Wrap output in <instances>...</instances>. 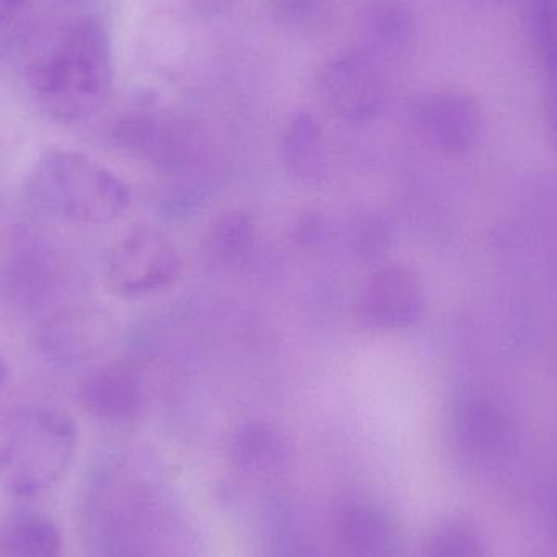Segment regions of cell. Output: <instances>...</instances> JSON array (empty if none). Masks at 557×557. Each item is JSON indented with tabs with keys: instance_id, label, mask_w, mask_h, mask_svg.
<instances>
[{
	"instance_id": "obj_10",
	"label": "cell",
	"mask_w": 557,
	"mask_h": 557,
	"mask_svg": "<svg viewBox=\"0 0 557 557\" xmlns=\"http://www.w3.org/2000/svg\"><path fill=\"white\" fill-rule=\"evenodd\" d=\"M333 532L344 557H395L398 529L392 513L363 496H346L333 510Z\"/></svg>"
},
{
	"instance_id": "obj_13",
	"label": "cell",
	"mask_w": 557,
	"mask_h": 557,
	"mask_svg": "<svg viewBox=\"0 0 557 557\" xmlns=\"http://www.w3.org/2000/svg\"><path fill=\"white\" fill-rule=\"evenodd\" d=\"M285 172L300 183H317L326 172V153L320 121L310 111H298L288 120L281 137Z\"/></svg>"
},
{
	"instance_id": "obj_4",
	"label": "cell",
	"mask_w": 557,
	"mask_h": 557,
	"mask_svg": "<svg viewBox=\"0 0 557 557\" xmlns=\"http://www.w3.org/2000/svg\"><path fill=\"white\" fill-rule=\"evenodd\" d=\"M26 196L39 211L74 224L101 225L123 215L129 186L98 160L74 150H49L26 180Z\"/></svg>"
},
{
	"instance_id": "obj_8",
	"label": "cell",
	"mask_w": 557,
	"mask_h": 557,
	"mask_svg": "<svg viewBox=\"0 0 557 557\" xmlns=\"http://www.w3.org/2000/svg\"><path fill=\"white\" fill-rule=\"evenodd\" d=\"M412 123L428 149L441 156H465L480 143L483 111L467 91H435L416 103Z\"/></svg>"
},
{
	"instance_id": "obj_1",
	"label": "cell",
	"mask_w": 557,
	"mask_h": 557,
	"mask_svg": "<svg viewBox=\"0 0 557 557\" xmlns=\"http://www.w3.org/2000/svg\"><path fill=\"white\" fill-rule=\"evenodd\" d=\"M87 512L97 557H162L175 546L180 519L172 491L146 458L116 455L101 463Z\"/></svg>"
},
{
	"instance_id": "obj_19",
	"label": "cell",
	"mask_w": 557,
	"mask_h": 557,
	"mask_svg": "<svg viewBox=\"0 0 557 557\" xmlns=\"http://www.w3.org/2000/svg\"><path fill=\"white\" fill-rule=\"evenodd\" d=\"M428 557H478V543L467 527L447 523L432 535Z\"/></svg>"
},
{
	"instance_id": "obj_17",
	"label": "cell",
	"mask_w": 557,
	"mask_h": 557,
	"mask_svg": "<svg viewBox=\"0 0 557 557\" xmlns=\"http://www.w3.org/2000/svg\"><path fill=\"white\" fill-rule=\"evenodd\" d=\"M85 318L87 317L81 313H65L49 321L41 333L42 352L62 362H71L85 356L88 352Z\"/></svg>"
},
{
	"instance_id": "obj_16",
	"label": "cell",
	"mask_w": 557,
	"mask_h": 557,
	"mask_svg": "<svg viewBox=\"0 0 557 557\" xmlns=\"http://www.w3.org/2000/svg\"><path fill=\"white\" fill-rule=\"evenodd\" d=\"M257 240L253 219L242 211H231L215 221L208 238L209 253L222 263H237L251 253Z\"/></svg>"
},
{
	"instance_id": "obj_6",
	"label": "cell",
	"mask_w": 557,
	"mask_h": 557,
	"mask_svg": "<svg viewBox=\"0 0 557 557\" xmlns=\"http://www.w3.org/2000/svg\"><path fill=\"white\" fill-rule=\"evenodd\" d=\"M317 90L324 107L349 123H372L385 113L389 85L382 64L367 51L331 58L318 72Z\"/></svg>"
},
{
	"instance_id": "obj_22",
	"label": "cell",
	"mask_w": 557,
	"mask_h": 557,
	"mask_svg": "<svg viewBox=\"0 0 557 557\" xmlns=\"http://www.w3.org/2000/svg\"><path fill=\"white\" fill-rule=\"evenodd\" d=\"M7 375H9V366H7L5 359L0 354V386L5 383Z\"/></svg>"
},
{
	"instance_id": "obj_5",
	"label": "cell",
	"mask_w": 557,
	"mask_h": 557,
	"mask_svg": "<svg viewBox=\"0 0 557 557\" xmlns=\"http://www.w3.org/2000/svg\"><path fill=\"white\" fill-rule=\"evenodd\" d=\"M182 274V257L162 232L134 227L111 247L104 281L113 294L140 298L165 290Z\"/></svg>"
},
{
	"instance_id": "obj_20",
	"label": "cell",
	"mask_w": 557,
	"mask_h": 557,
	"mask_svg": "<svg viewBox=\"0 0 557 557\" xmlns=\"http://www.w3.org/2000/svg\"><path fill=\"white\" fill-rule=\"evenodd\" d=\"M277 10L292 20H304L314 10V0H276Z\"/></svg>"
},
{
	"instance_id": "obj_18",
	"label": "cell",
	"mask_w": 557,
	"mask_h": 557,
	"mask_svg": "<svg viewBox=\"0 0 557 557\" xmlns=\"http://www.w3.org/2000/svg\"><path fill=\"white\" fill-rule=\"evenodd\" d=\"M350 242L360 257L379 258L392 244V231L382 215L367 214L354 225Z\"/></svg>"
},
{
	"instance_id": "obj_24",
	"label": "cell",
	"mask_w": 557,
	"mask_h": 557,
	"mask_svg": "<svg viewBox=\"0 0 557 557\" xmlns=\"http://www.w3.org/2000/svg\"><path fill=\"white\" fill-rule=\"evenodd\" d=\"M62 2H65V3H77V2H82V0H62Z\"/></svg>"
},
{
	"instance_id": "obj_3",
	"label": "cell",
	"mask_w": 557,
	"mask_h": 557,
	"mask_svg": "<svg viewBox=\"0 0 557 557\" xmlns=\"http://www.w3.org/2000/svg\"><path fill=\"white\" fill-rule=\"evenodd\" d=\"M77 425L48 405L0 412V486L32 496L58 483L74 460Z\"/></svg>"
},
{
	"instance_id": "obj_2",
	"label": "cell",
	"mask_w": 557,
	"mask_h": 557,
	"mask_svg": "<svg viewBox=\"0 0 557 557\" xmlns=\"http://www.w3.org/2000/svg\"><path fill=\"white\" fill-rule=\"evenodd\" d=\"M25 81L42 113L58 123H82L100 113L114 81L103 23L84 16L55 29L29 58Z\"/></svg>"
},
{
	"instance_id": "obj_14",
	"label": "cell",
	"mask_w": 557,
	"mask_h": 557,
	"mask_svg": "<svg viewBox=\"0 0 557 557\" xmlns=\"http://www.w3.org/2000/svg\"><path fill=\"white\" fill-rule=\"evenodd\" d=\"M414 28V15L408 3L403 0H376L363 18V32L370 48L366 51L376 59L380 54L386 58L399 54L411 42Z\"/></svg>"
},
{
	"instance_id": "obj_11",
	"label": "cell",
	"mask_w": 557,
	"mask_h": 557,
	"mask_svg": "<svg viewBox=\"0 0 557 557\" xmlns=\"http://www.w3.org/2000/svg\"><path fill=\"white\" fill-rule=\"evenodd\" d=\"M82 406L104 421H133L146 403L143 376L129 363H108L85 379L78 389Z\"/></svg>"
},
{
	"instance_id": "obj_21",
	"label": "cell",
	"mask_w": 557,
	"mask_h": 557,
	"mask_svg": "<svg viewBox=\"0 0 557 557\" xmlns=\"http://www.w3.org/2000/svg\"><path fill=\"white\" fill-rule=\"evenodd\" d=\"M26 0H0V23L5 22Z\"/></svg>"
},
{
	"instance_id": "obj_15",
	"label": "cell",
	"mask_w": 557,
	"mask_h": 557,
	"mask_svg": "<svg viewBox=\"0 0 557 557\" xmlns=\"http://www.w3.org/2000/svg\"><path fill=\"white\" fill-rule=\"evenodd\" d=\"M13 557H62L58 527L42 516H25L12 523L5 540Z\"/></svg>"
},
{
	"instance_id": "obj_9",
	"label": "cell",
	"mask_w": 557,
	"mask_h": 557,
	"mask_svg": "<svg viewBox=\"0 0 557 557\" xmlns=\"http://www.w3.org/2000/svg\"><path fill=\"white\" fill-rule=\"evenodd\" d=\"M425 290L414 271L399 264L375 271L363 285L359 314L367 326L382 331L405 330L421 320Z\"/></svg>"
},
{
	"instance_id": "obj_7",
	"label": "cell",
	"mask_w": 557,
	"mask_h": 557,
	"mask_svg": "<svg viewBox=\"0 0 557 557\" xmlns=\"http://www.w3.org/2000/svg\"><path fill=\"white\" fill-rule=\"evenodd\" d=\"M117 149L165 172L185 169L201 153V134L188 121L149 110H131L111 124Z\"/></svg>"
},
{
	"instance_id": "obj_23",
	"label": "cell",
	"mask_w": 557,
	"mask_h": 557,
	"mask_svg": "<svg viewBox=\"0 0 557 557\" xmlns=\"http://www.w3.org/2000/svg\"><path fill=\"white\" fill-rule=\"evenodd\" d=\"M553 100H555V117L557 124V94H553Z\"/></svg>"
},
{
	"instance_id": "obj_12",
	"label": "cell",
	"mask_w": 557,
	"mask_h": 557,
	"mask_svg": "<svg viewBox=\"0 0 557 557\" xmlns=\"http://www.w3.org/2000/svg\"><path fill=\"white\" fill-rule=\"evenodd\" d=\"M290 445L276 425L250 421L238 428L231 444L235 468L255 480L281 476L290 465Z\"/></svg>"
}]
</instances>
